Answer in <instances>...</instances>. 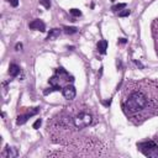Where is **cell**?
<instances>
[{
  "label": "cell",
  "mask_w": 158,
  "mask_h": 158,
  "mask_svg": "<svg viewBox=\"0 0 158 158\" xmlns=\"http://www.w3.org/2000/svg\"><path fill=\"white\" fill-rule=\"evenodd\" d=\"M28 27H30L31 30H38V31H41V32H44V31H46V25H44V22L41 21V20H38V19L31 21V22L28 23Z\"/></svg>",
  "instance_id": "8992f818"
},
{
  "label": "cell",
  "mask_w": 158,
  "mask_h": 158,
  "mask_svg": "<svg viewBox=\"0 0 158 158\" xmlns=\"http://www.w3.org/2000/svg\"><path fill=\"white\" fill-rule=\"evenodd\" d=\"M120 42H121V43H126V40H125V38H120Z\"/></svg>",
  "instance_id": "7402d4cb"
},
{
  "label": "cell",
  "mask_w": 158,
  "mask_h": 158,
  "mask_svg": "<svg viewBox=\"0 0 158 158\" xmlns=\"http://www.w3.org/2000/svg\"><path fill=\"white\" fill-rule=\"evenodd\" d=\"M38 110H40V107H33V109L30 110L27 114H25V115H19V116H17V120H16V123H17V125H23L31 116L36 115V114L38 112Z\"/></svg>",
  "instance_id": "277c9868"
},
{
  "label": "cell",
  "mask_w": 158,
  "mask_h": 158,
  "mask_svg": "<svg viewBox=\"0 0 158 158\" xmlns=\"http://www.w3.org/2000/svg\"><path fill=\"white\" fill-rule=\"evenodd\" d=\"M135 63H136V64H137V65H138L139 68H143V65H142V64H141L139 62H137V60H135Z\"/></svg>",
  "instance_id": "ffe728a7"
},
{
  "label": "cell",
  "mask_w": 158,
  "mask_h": 158,
  "mask_svg": "<svg viewBox=\"0 0 158 158\" xmlns=\"http://www.w3.org/2000/svg\"><path fill=\"white\" fill-rule=\"evenodd\" d=\"M125 7H126V4H125V2H121V4H116V5H114V6L111 7V10H112V11H118V10L125 9Z\"/></svg>",
  "instance_id": "4fadbf2b"
},
{
  "label": "cell",
  "mask_w": 158,
  "mask_h": 158,
  "mask_svg": "<svg viewBox=\"0 0 158 158\" xmlns=\"http://www.w3.org/2000/svg\"><path fill=\"white\" fill-rule=\"evenodd\" d=\"M62 93H63V96L65 98V99H68V100H72V99H74L75 98V95H77V90H75V88L73 86V85H65L63 89H62Z\"/></svg>",
  "instance_id": "5b68a950"
},
{
  "label": "cell",
  "mask_w": 158,
  "mask_h": 158,
  "mask_svg": "<svg viewBox=\"0 0 158 158\" xmlns=\"http://www.w3.org/2000/svg\"><path fill=\"white\" fill-rule=\"evenodd\" d=\"M69 12H70L73 16H80V15H81V11L78 10V9H72V10H69Z\"/></svg>",
  "instance_id": "9a60e30c"
},
{
  "label": "cell",
  "mask_w": 158,
  "mask_h": 158,
  "mask_svg": "<svg viewBox=\"0 0 158 158\" xmlns=\"http://www.w3.org/2000/svg\"><path fill=\"white\" fill-rule=\"evenodd\" d=\"M7 1H9L14 7H16V6L19 5V0H7Z\"/></svg>",
  "instance_id": "ac0fdd59"
},
{
  "label": "cell",
  "mask_w": 158,
  "mask_h": 158,
  "mask_svg": "<svg viewBox=\"0 0 158 158\" xmlns=\"http://www.w3.org/2000/svg\"><path fill=\"white\" fill-rule=\"evenodd\" d=\"M60 35V30L59 28H52L51 31H49V33H48V36H47V40L49 41V40H54L56 37H58Z\"/></svg>",
  "instance_id": "30bf717a"
},
{
  "label": "cell",
  "mask_w": 158,
  "mask_h": 158,
  "mask_svg": "<svg viewBox=\"0 0 158 158\" xmlns=\"http://www.w3.org/2000/svg\"><path fill=\"white\" fill-rule=\"evenodd\" d=\"M40 4L43 5L46 9H49L51 7V1L49 0H40Z\"/></svg>",
  "instance_id": "5bb4252c"
},
{
  "label": "cell",
  "mask_w": 158,
  "mask_h": 158,
  "mask_svg": "<svg viewBox=\"0 0 158 158\" xmlns=\"http://www.w3.org/2000/svg\"><path fill=\"white\" fill-rule=\"evenodd\" d=\"M4 156L7 157V158H15V157L19 156V152H17V149L15 147H7L6 151L4 152Z\"/></svg>",
  "instance_id": "52a82bcc"
},
{
  "label": "cell",
  "mask_w": 158,
  "mask_h": 158,
  "mask_svg": "<svg viewBox=\"0 0 158 158\" xmlns=\"http://www.w3.org/2000/svg\"><path fill=\"white\" fill-rule=\"evenodd\" d=\"M15 48H16V51H20V49L22 48V44H21V43H16V46H15Z\"/></svg>",
  "instance_id": "d6986e66"
},
{
  "label": "cell",
  "mask_w": 158,
  "mask_h": 158,
  "mask_svg": "<svg viewBox=\"0 0 158 158\" xmlns=\"http://www.w3.org/2000/svg\"><path fill=\"white\" fill-rule=\"evenodd\" d=\"M60 80H62V78H60L58 74H56V75H53V77L49 79V84H51L52 86H57V85H60Z\"/></svg>",
  "instance_id": "8fae6325"
},
{
  "label": "cell",
  "mask_w": 158,
  "mask_h": 158,
  "mask_svg": "<svg viewBox=\"0 0 158 158\" xmlns=\"http://www.w3.org/2000/svg\"><path fill=\"white\" fill-rule=\"evenodd\" d=\"M106 49H107V42H106L105 40L99 41V43H98V51H99L101 54H105V53H106Z\"/></svg>",
  "instance_id": "9c48e42d"
},
{
  "label": "cell",
  "mask_w": 158,
  "mask_h": 158,
  "mask_svg": "<svg viewBox=\"0 0 158 158\" xmlns=\"http://www.w3.org/2000/svg\"><path fill=\"white\" fill-rule=\"evenodd\" d=\"M130 14H131L130 10H122V11L118 12V16H120V17H126V16H128Z\"/></svg>",
  "instance_id": "2e32d148"
},
{
  "label": "cell",
  "mask_w": 158,
  "mask_h": 158,
  "mask_svg": "<svg viewBox=\"0 0 158 158\" xmlns=\"http://www.w3.org/2000/svg\"><path fill=\"white\" fill-rule=\"evenodd\" d=\"M152 94L147 95L146 91L141 89H136L128 93V95L125 98L122 102V109L125 114L133 118H144L149 117L152 114H154L157 109V100L152 99Z\"/></svg>",
  "instance_id": "6da1fadb"
},
{
  "label": "cell",
  "mask_w": 158,
  "mask_h": 158,
  "mask_svg": "<svg viewBox=\"0 0 158 158\" xmlns=\"http://www.w3.org/2000/svg\"><path fill=\"white\" fill-rule=\"evenodd\" d=\"M111 104V100H109V101H104V105H106V106H109Z\"/></svg>",
  "instance_id": "44dd1931"
},
{
  "label": "cell",
  "mask_w": 158,
  "mask_h": 158,
  "mask_svg": "<svg viewBox=\"0 0 158 158\" xmlns=\"http://www.w3.org/2000/svg\"><path fill=\"white\" fill-rule=\"evenodd\" d=\"M93 121V117L90 114L85 112V111H81L79 114L75 115V117L73 118V123L77 128H84L86 126H89Z\"/></svg>",
  "instance_id": "3957f363"
},
{
  "label": "cell",
  "mask_w": 158,
  "mask_h": 158,
  "mask_svg": "<svg viewBox=\"0 0 158 158\" xmlns=\"http://www.w3.org/2000/svg\"><path fill=\"white\" fill-rule=\"evenodd\" d=\"M137 148L147 157H158V144L154 141H143L137 143Z\"/></svg>",
  "instance_id": "7a4b0ae2"
},
{
  "label": "cell",
  "mask_w": 158,
  "mask_h": 158,
  "mask_svg": "<svg viewBox=\"0 0 158 158\" xmlns=\"http://www.w3.org/2000/svg\"><path fill=\"white\" fill-rule=\"evenodd\" d=\"M41 125H42V120H41V118H37V120L35 121V123H33V128L37 130V128H40Z\"/></svg>",
  "instance_id": "e0dca14e"
},
{
  "label": "cell",
  "mask_w": 158,
  "mask_h": 158,
  "mask_svg": "<svg viewBox=\"0 0 158 158\" xmlns=\"http://www.w3.org/2000/svg\"><path fill=\"white\" fill-rule=\"evenodd\" d=\"M63 31L67 35H73V33H77L78 32V28L74 27V26H64L63 27Z\"/></svg>",
  "instance_id": "7c38bea8"
},
{
  "label": "cell",
  "mask_w": 158,
  "mask_h": 158,
  "mask_svg": "<svg viewBox=\"0 0 158 158\" xmlns=\"http://www.w3.org/2000/svg\"><path fill=\"white\" fill-rule=\"evenodd\" d=\"M9 73L11 77H17L20 74V67L17 64H10L9 67Z\"/></svg>",
  "instance_id": "ba28073f"
}]
</instances>
